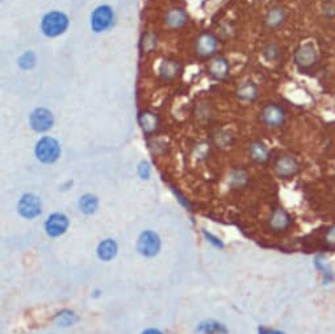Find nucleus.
<instances>
[{
	"mask_svg": "<svg viewBox=\"0 0 335 334\" xmlns=\"http://www.w3.org/2000/svg\"><path fill=\"white\" fill-rule=\"evenodd\" d=\"M70 25V20L66 13L60 11H50L44 15L41 20V32L45 37L54 38L60 36L67 31Z\"/></svg>",
	"mask_w": 335,
	"mask_h": 334,
	"instance_id": "1",
	"label": "nucleus"
},
{
	"mask_svg": "<svg viewBox=\"0 0 335 334\" xmlns=\"http://www.w3.org/2000/svg\"><path fill=\"white\" fill-rule=\"evenodd\" d=\"M36 157L43 163H54L60 155V145L53 137L45 136L39 138L36 145Z\"/></svg>",
	"mask_w": 335,
	"mask_h": 334,
	"instance_id": "2",
	"label": "nucleus"
},
{
	"mask_svg": "<svg viewBox=\"0 0 335 334\" xmlns=\"http://www.w3.org/2000/svg\"><path fill=\"white\" fill-rule=\"evenodd\" d=\"M115 24V11L111 6H99L91 15V29L95 33H103L111 29Z\"/></svg>",
	"mask_w": 335,
	"mask_h": 334,
	"instance_id": "3",
	"label": "nucleus"
},
{
	"mask_svg": "<svg viewBox=\"0 0 335 334\" xmlns=\"http://www.w3.org/2000/svg\"><path fill=\"white\" fill-rule=\"evenodd\" d=\"M29 125L37 133H45L54 125V115L45 107H38L29 115Z\"/></svg>",
	"mask_w": 335,
	"mask_h": 334,
	"instance_id": "4",
	"label": "nucleus"
},
{
	"mask_svg": "<svg viewBox=\"0 0 335 334\" xmlns=\"http://www.w3.org/2000/svg\"><path fill=\"white\" fill-rule=\"evenodd\" d=\"M218 40L215 34L204 32L200 34L195 41V50L196 54L201 58H213L217 53Z\"/></svg>",
	"mask_w": 335,
	"mask_h": 334,
	"instance_id": "5",
	"label": "nucleus"
},
{
	"mask_svg": "<svg viewBox=\"0 0 335 334\" xmlns=\"http://www.w3.org/2000/svg\"><path fill=\"white\" fill-rule=\"evenodd\" d=\"M137 249L145 257H154L160 249V238L155 232L146 231L139 236Z\"/></svg>",
	"mask_w": 335,
	"mask_h": 334,
	"instance_id": "6",
	"label": "nucleus"
},
{
	"mask_svg": "<svg viewBox=\"0 0 335 334\" xmlns=\"http://www.w3.org/2000/svg\"><path fill=\"white\" fill-rule=\"evenodd\" d=\"M17 208H18V212H20V215L23 216V217H25V219H34V217H37L38 215H41V208H43V205H41V200H39L38 196H36V195L33 194H25L23 195L22 199L18 200V204H17Z\"/></svg>",
	"mask_w": 335,
	"mask_h": 334,
	"instance_id": "7",
	"label": "nucleus"
},
{
	"mask_svg": "<svg viewBox=\"0 0 335 334\" xmlns=\"http://www.w3.org/2000/svg\"><path fill=\"white\" fill-rule=\"evenodd\" d=\"M295 62L300 69H309L317 62V49L311 43L300 45L295 52Z\"/></svg>",
	"mask_w": 335,
	"mask_h": 334,
	"instance_id": "8",
	"label": "nucleus"
},
{
	"mask_svg": "<svg viewBox=\"0 0 335 334\" xmlns=\"http://www.w3.org/2000/svg\"><path fill=\"white\" fill-rule=\"evenodd\" d=\"M262 121L269 128L281 127L285 121V112L278 104H267L262 110Z\"/></svg>",
	"mask_w": 335,
	"mask_h": 334,
	"instance_id": "9",
	"label": "nucleus"
},
{
	"mask_svg": "<svg viewBox=\"0 0 335 334\" xmlns=\"http://www.w3.org/2000/svg\"><path fill=\"white\" fill-rule=\"evenodd\" d=\"M69 228V219L64 213H53L45 222V231L50 237H58Z\"/></svg>",
	"mask_w": 335,
	"mask_h": 334,
	"instance_id": "10",
	"label": "nucleus"
},
{
	"mask_svg": "<svg viewBox=\"0 0 335 334\" xmlns=\"http://www.w3.org/2000/svg\"><path fill=\"white\" fill-rule=\"evenodd\" d=\"M206 70H208L209 75L216 80H222L225 79L227 75H229V61H227L225 57H221V55H215L209 61L208 66H206Z\"/></svg>",
	"mask_w": 335,
	"mask_h": 334,
	"instance_id": "11",
	"label": "nucleus"
},
{
	"mask_svg": "<svg viewBox=\"0 0 335 334\" xmlns=\"http://www.w3.org/2000/svg\"><path fill=\"white\" fill-rule=\"evenodd\" d=\"M275 171L280 178L287 179L299 171V162L290 155H283L275 162Z\"/></svg>",
	"mask_w": 335,
	"mask_h": 334,
	"instance_id": "12",
	"label": "nucleus"
},
{
	"mask_svg": "<svg viewBox=\"0 0 335 334\" xmlns=\"http://www.w3.org/2000/svg\"><path fill=\"white\" fill-rule=\"evenodd\" d=\"M138 124L145 136H151L159 128V117L155 112L142 111L138 116Z\"/></svg>",
	"mask_w": 335,
	"mask_h": 334,
	"instance_id": "13",
	"label": "nucleus"
},
{
	"mask_svg": "<svg viewBox=\"0 0 335 334\" xmlns=\"http://www.w3.org/2000/svg\"><path fill=\"white\" fill-rule=\"evenodd\" d=\"M188 22V15L184 9L180 7H174L170 8L164 15V24L171 29H179L184 27Z\"/></svg>",
	"mask_w": 335,
	"mask_h": 334,
	"instance_id": "14",
	"label": "nucleus"
},
{
	"mask_svg": "<svg viewBox=\"0 0 335 334\" xmlns=\"http://www.w3.org/2000/svg\"><path fill=\"white\" fill-rule=\"evenodd\" d=\"M181 73V65L178 59L167 58L159 66V76L166 82L176 79Z\"/></svg>",
	"mask_w": 335,
	"mask_h": 334,
	"instance_id": "15",
	"label": "nucleus"
},
{
	"mask_svg": "<svg viewBox=\"0 0 335 334\" xmlns=\"http://www.w3.org/2000/svg\"><path fill=\"white\" fill-rule=\"evenodd\" d=\"M285 17H287V13H285V9L283 7H272L267 12L266 17H264V24L269 29H276L280 25H283V23L285 22Z\"/></svg>",
	"mask_w": 335,
	"mask_h": 334,
	"instance_id": "16",
	"label": "nucleus"
},
{
	"mask_svg": "<svg viewBox=\"0 0 335 334\" xmlns=\"http://www.w3.org/2000/svg\"><path fill=\"white\" fill-rule=\"evenodd\" d=\"M237 97L242 101H254L258 96V86L254 82H243L237 88Z\"/></svg>",
	"mask_w": 335,
	"mask_h": 334,
	"instance_id": "17",
	"label": "nucleus"
},
{
	"mask_svg": "<svg viewBox=\"0 0 335 334\" xmlns=\"http://www.w3.org/2000/svg\"><path fill=\"white\" fill-rule=\"evenodd\" d=\"M117 254V243L113 240H104L97 246V255L101 261H111Z\"/></svg>",
	"mask_w": 335,
	"mask_h": 334,
	"instance_id": "18",
	"label": "nucleus"
},
{
	"mask_svg": "<svg viewBox=\"0 0 335 334\" xmlns=\"http://www.w3.org/2000/svg\"><path fill=\"white\" fill-rule=\"evenodd\" d=\"M290 224V219L288 213L283 210H275L271 216V226L275 231H283V229L288 228V225Z\"/></svg>",
	"mask_w": 335,
	"mask_h": 334,
	"instance_id": "19",
	"label": "nucleus"
},
{
	"mask_svg": "<svg viewBox=\"0 0 335 334\" xmlns=\"http://www.w3.org/2000/svg\"><path fill=\"white\" fill-rule=\"evenodd\" d=\"M197 334H227L226 328L217 321L201 322L197 328Z\"/></svg>",
	"mask_w": 335,
	"mask_h": 334,
	"instance_id": "20",
	"label": "nucleus"
},
{
	"mask_svg": "<svg viewBox=\"0 0 335 334\" xmlns=\"http://www.w3.org/2000/svg\"><path fill=\"white\" fill-rule=\"evenodd\" d=\"M97 198L92 194L83 195L79 200V208L86 215H92L97 210Z\"/></svg>",
	"mask_w": 335,
	"mask_h": 334,
	"instance_id": "21",
	"label": "nucleus"
},
{
	"mask_svg": "<svg viewBox=\"0 0 335 334\" xmlns=\"http://www.w3.org/2000/svg\"><path fill=\"white\" fill-rule=\"evenodd\" d=\"M250 155L255 162H266L268 159V148L263 142H254L250 146Z\"/></svg>",
	"mask_w": 335,
	"mask_h": 334,
	"instance_id": "22",
	"label": "nucleus"
},
{
	"mask_svg": "<svg viewBox=\"0 0 335 334\" xmlns=\"http://www.w3.org/2000/svg\"><path fill=\"white\" fill-rule=\"evenodd\" d=\"M157 34L154 32H146V33L142 34L141 38V49L145 53L153 52L155 48H157Z\"/></svg>",
	"mask_w": 335,
	"mask_h": 334,
	"instance_id": "23",
	"label": "nucleus"
},
{
	"mask_svg": "<svg viewBox=\"0 0 335 334\" xmlns=\"http://www.w3.org/2000/svg\"><path fill=\"white\" fill-rule=\"evenodd\" d=\"M316 267L320 271H322L325 284H329V283L334 279V274H332L331 267L327 264V262L325 261L323 257H317V258H316Z\"/></svg>",
	"mask_w": 335,
	"mask_h": 334,
	"instance_id": "24",
	"label": "nucleus"
},
{
	"mask_svg": "<svg viewBox=\"0 0 335 334\" xmlns=\"http://www.w3.org/2000/svg\"><path fill=\"white\" fill-rule=\"evenodd\" d=\"M36 54L32 50H28V52H25L24 54H22L20 58H18V66L22 67L23 70H32L36 66Z\"/></svg>",
	"mask_w": 335,
	"mask_h": 334,
	"instance_id": "25",
	"label": "nucleus"
},
{
	"mask_svg": "<svg viewBox=\"0 0 335 334\" xmlns=\"http://www.w3.org/2000/svg\"><path fill=\"white\" fill-rule=\"evenodd\" d=\"M262 54L268 62L278 61L279 57H280V48H279L278 44H267V45L263 48Z\"/></svg>",
	"mask_w": 335,
	"mask_h": 334,
	"instance_id": "26",
	"label": "nucleus"
},
{
	"mask_svg": "<svg viewBox=\"0 0 335 334\" xmlns=\"http://www.w3.org/2000/svg\"><path fill=\"white\" fill-rule=\"evenodd\" d=\"M76 316L74 315V312H70V310H64V312L58 313L57 316V322L59 326H70L75 324Z\"/></svg>",
	"mask_w": 335,
	"mask_h": 334,
	"instance_id": "27",
	"label": "nucleus"
},
{
	"mask_svg": "<svg viewBox=\"0 0 335 334\" xmlns=\"http://www.w3.org/2000/svg\"><path fill=\"white\" fill-rule=\"evenodd\" d=\"M138 174L142 179H148L149 175H150V166H149L148 162H141L138 166Z\"/></svg>",
	"mask_w": 335,
	"mask_h": 334,
	"instance_id": "28",
	"label": "nucleus"
},
{
	"mask_svg": "<svg viewBox=\"0 0 335 334\" xmlns=\"http://www.w3.org/2000/svg\"><path fill=\"white\" fill-rule=\"evenodd\" d=\"M213 138H215L216 140V142L218 143V145H223V142L222 141L225 140L226 141V142H229V140H230V134L229 133H226V132H216L215 134H213Z\"/></svg>",
	"mask_w": 335,
	"mask_h": 334,
	"instance_id": "29",
	"label": "nucleus"
},
{
	"mask_svg": "<svg viewBox=\"0 0 335 334\" xmlns=\"http://www.w3.org/2000/svg\"><path fill=\"white\" fill-rule=\"evenodd\" d=\"M205 236H206V238H208V240H211V242L213 243L215 246L222 247V243H221V241L218 240V238L213 237V236H212V234H209V233H205Z\"/></svg>",
	"mask_w": 335,
	"mask_h": 334,
	"instance_id": "30",
	"label": "nucleus"
},
{
	"mask_svg": "<svg viewBox=\"0 0 335 334\" xmlns=\"http://www.w3.org/2000/svg\"><path fill=\"white\" fill-rule=\"evenodd\" d=\"M327 238H329V241H331V242H335V226L331 229V231H329V233H327Z\"/></svg>",
	"mask_w": 335,
	"mask_h": 334,
	"instance_id": "31",
	"label": "nucleus"
},
{
	"mask_svg": "<svg viewBox=\"0 0 335 334\" xmlns=\"http://www.w3.org/2000/svg\"><path fill=\"white\" fill-rule=\"evenodd\" d=\"M142 334H162V331H159L158 329H148V330H145Z\"/></svg>",
	"mask_w": 335,
	"mask_h": 334,
	"instance_id": "32",
	"label": "nucleus"
},
{
	"mask_svg": "<svg viewBox=\"0 0 335 334\" xmlns=\"http://www.w3.org/2000/svg\"><path fill=\"white\" fill-rule=\"evenodd\" d=\"M264 334H284V333H281V331H278V330H271V331H266Z\"/></svg>",
	"mask_w": 335,
	"mask_h": 334,
	"instance_id": "33",
	"label": "nucleus"
}]
</instances>
